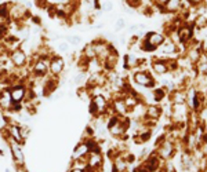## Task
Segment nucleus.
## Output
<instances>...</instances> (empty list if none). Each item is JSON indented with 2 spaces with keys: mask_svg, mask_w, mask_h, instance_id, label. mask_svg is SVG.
<instances>
[{
  "mask_svg": "<svg viewBox=\"0 0 207 172\" xmlns=\"http://www.w3.org/2000/svg\"><path fill=\"white\" fill-rule=\"evenodd\" d=\"M124 26H126V21H124L123 18H119V19L116 21V25H115V29H116V31L119 32L120 29H123Z\"/></svg>",
  "mask_w": 207,
  "mask_h": 172,
  "instance_id": "23",
  "label": "nucleus"
},
{
  "mask_svg": "<svg viewBox=\"0 0 207 172\" xmlns=\"http://www.w3.org/2000/svg\"><path fill=\"white\" fill-rule=\"evenodd\" d=\"M181 0H167V3L164 4V8L167 11H177V8H180Z\"/></svg>",
  "mask_w": 207,
  "mask_h": 172,
  "instance_id": "14",
  "label": "nucleus"
},
{
  "mask_svg": "<svg viewBox=\"0 0 207 172\" xmlns=\"http://www.w3.org/2000/svg\"><path fill=\"white\" fill-rule=\"evenodd\" d=\"M59 88V77H53L48 74L46 78H43V95L50 98L51 95Z\"/></svg>",
  "mask_w": 207,
  "mask_h": 172,
  "instance_id": "6",
  "label": "nucleus"
},
{
  "mask_svg": "<svg viewBox=\"0 0 207 172\" xmlns=\"http://www.w3.org/2000/svg\"><path fill=\"white\" fill-rule=\"evenodd\" d=\"M89 147L86 145L84 141H80L77 142V145L73 147L72 150V154H70V161H82V162H86L87 160V156H89Z\"/></svg>",
  "mask_w": 207,
  "mask_h": 172,
  "instance_id": "5",
  "label": "nucleus"
},
{
  "mask_svg": "<svg viewBox=\"0 0 207 172\" xmlns=\"http://www.w3.org/2000/svg\"><path fill=\"white\" fill-rule=\"evenodd\" d=\"M31 21L35 22L36 25H40V24H42V22H40V18H39V17H32V18H31Z\"/></svg>",
  "mask_w": 207,
  "mask_h": 172,
  "instance_id": "24",
  "label": "nucleus"
},
{
  "mask_svg": "<svg viewBox=\"0 0 207 172\" xmlns=\"http://www.w3.org/2000/svg\"><path fill=\"white\" fill-rule=\"evenodd\" d=\"M33 3L36 7L42 8V10H46L48 7V0H33Z\"/></svg>",
  "mask_w": 207,
  "mask_h": 172,
  "instance_id": "19",
  "label": "nucleus"
},
{
  "mask_svg": "<svg viewBox=\"0 0 207 172\" xmlns=\"http://www.w3.org/2000/svg\"><path fill=\"white\" fill-rule=\"evenodd\" d=\"M82 57L86 58L87 61L89 59H93V58H97L95 50H94V46L93 43H87L84 47H83V51H82Z\"/></svg>",
  "mask_w": 207,
  "mask_h": 172,
  "instance_id": "11",
  "label": "nucleus"
},
{
  "mask_svg": "<svg viewBox=\"0 0 207 172\" xmlns=\"http://www.w3.org/2000/svg\"><path fill=\"white\" fill-rule=\"evenodd\" d=\"M7 123H8V120L6 117V113L0 109V128H4L6 125H7Z\"/></svg>",
  "mask_w": 207,
  "mask_h": 172,
  "instance_id": "20",
  "label": "nucleus"
},
{
  "mask_svg": "<svg viewBox=\"0 0 207 172\" xmlns=\"http://www.w3.org/2000/svg\"><path fill=\"white\" fill-rule=\"evenodd\" d=\"M7 88H8V92H10L13 102L24 103L25 95H26V89H28V85L25 81H18V83L10 84V85H7Z\"/></svg>",
  "mask_w": 207,
  "mask_h": 172,
  "instance_id": "3",
  "label": "nucleus"
},
{
  "mask_svg": "<svg viewBox=\"0 0 207 172\" xmlns=\"http://www.w3.org/2000/svg\"><path fill=\"white\" fill-rule=\"evenodd\" d=\"M65 68H66V63L64 57L59 54H53L48 63V74L53 77H61V74L65 72Z\"/></svg>",
  "mask_w": 207,
  "mask_h": 172,
  "instance_id": "2",
  "label": "nucleus"
},
{
  "mask_svg": "<svg viewBox=\"0 0 207 172\" xmlns=\"http://www.w3.org/2000/svg\"><path fill=\"white\" fill-rule=\"evenodd\" d=\"M10 1L0 3V25H10Z\"/></svg>",
  "mask_w": 207,
  "mask_h": 172,
  "instance_id": "8",
  "label": "nucleus"
},
{
  "mask_svg": "<svg viewBox=\"0 0 207 172\" xmlns=\"http://www.w3.org/2000/svg\"><path fill=\"white\" fill-rule=\"evenodd\" d=\"M68 172H84L83 168H69Z\"/></svg>",
  "mask_w": 207,
  "mask_h": 172,
  "instance_id": "25",
  "label": "nucleus"
},
{
  "mask_svg": "<svg viewBox=\"0 0 207 172\" xmlns=\"http://www.w3.org/2000/svg\"><path fill=\"white\" fill-rule=\"evenodd\" d=\"M64 40L66 43H69V46H75V47H77V46H80V44L83 43V39H82V36H79V35H68V36H64Z\"/></svg>",
  "mask_w": 207,
  "mask_h": 172,
  "instance_id": "12",
  "label": "nucleus"
},
{
  "mask_svg": "<svg viewBox=\"0 0 207 172\" xmlns=\"http://www.w3.org/2000/svg\"><path fill=\"white\" fill-rule=\"evenodd\" d=\"M8 61L11 62L14 69H18V70L26 69L29 55H28V52L24 48L20 47V48H17V50H14V51L8 52Z\"/></svg>",
  "mask_w": 207,
  "mask_h": 172,
  "instance_id": "1",
  "label": "nucleus"
},
{
  "mask_svg": "<svg viewBox=\"0 0 207 172\" xmlns=\"http://www.w3.org/2000/svg\"><path fill=\"white\" fill-rule=\"evenodd\" d=\"M69 43H66L65 40H61V42L57 43V50H58L59 54H66L69 51Z\"/></svg>",
  "mask_w": 207,
  "mask_h": 172,
  "instance_id": "17",
  "label": "nucleus"
},
{
  "mask_svg": "<svg viewBox=\"0 0 207 172\" xmlns=\"http://www.w3.org/2000/svg\"><path fill=\"white\" fill-rule=\"evenodd\" d=\"M6 142H7L8 150L11 153L13 161L15 162V167H25V153H24V149H22V145H18L17 142L11 141V139Z\"/></svg>",
  "mask_w": 207,
  "mask_h": 172,
  "instance_id": "4",
  "label": "nucleus"
},
{
  "mask_svg": "<svg viewBox=\"0 0 207 172\" xmlns=\"http://www.w3.org/2000/svg\"><path fill=\"white\" fill-rule=\"evenodd\" d=\"M189 1H191V3H193V4H196V3H200L202 0H189Z\"/></svg>",
  "mask_w": 207,
  "mask_h": 172,
  "instance_id": "26",
  "label": "nucleus"
},
{
  "mask_svg": "<svg viewBox=\"0 0 207 172\" xmlns=\"http://www.w3.org/2000/svg\"><path fill=\"white\" fill-rule=\"evenodd\" d=\"M21 135H22V138L26 141L28 139V136L31 135V130L28 128L26 125H21Z\"/></svg>",
  "mask_w": 207,
  "mask_h": 172,
  "instance_id": "21",
  "label": "nucleus"
},
{
  "mask_svg": "<svg viewBox=\"0 0 207 172\" xmlns=\"http://www.w3.org/2000/svg\"><path fill=\"white\" fill-rule=\"evenodd\" d=\"M160 113H162V110L158 106H149L148 109H146V116H148L149 119H158L160 116Z\"/></svg>",
  "mask_w": 207,
  "mask_h": 172,
  "instance_id": "13",
  "label": "nucleus"
},
{
  "mask_svg": "<svg viewBox=\"0 0 207 172\" xmlns=\"http://www.w3.org/2000/svg\"><path fill=\"white\" fill-rule=\"evenodd\" d=\"M144 40L148 42L151 46H153V47L158 48L159 46H162V44L164 43V37H163V35H160L158 32H149L148 35L145 36Z\"/></svg>",
  "mask_w": 207,
  "mask_h": 172,
  "instance_id": "9",
  "label": "nucleus"
},
{
  "mask_svg": "<svg viewBox=\"0 0 207 172\" xmlns=\"http://www.w3.org/2000/svg\"><path fill=\"white\" fill-rule=\"evenodd\" d=\"M152 69L155 70V73L158 74H164L169 68H167V62L166 61H162V59H158V61H153L152 63Z\"/></svg>",
  "mask_w": 207,
  "mask_h": 172,
  "instance_id": "10",
  "label": "nucleus"
},
{
  "mask_svg": "<svg viewBox=\"0 0 207 172\" xmlns=\"http://www.w3.org/2000/svg\"><path fill=\"white\" fill-rule=\"evenodd\" d=\"M178 37L181 42H186L191 37V28H181L178 31Z\"/></svg>",
  "mask_w": 207,
  "mask_h": 172,
  "instance_id": "15",
  "label": "nucleus"
},
{
  "mask_svg": "<svg viewBox=\"0 0 207 172\" xmlns=\"http://www.w3.org/2000/svg\"><path fill=\"white\" fill-rule=\"evenodd\" d=\"M25 106H24V103H20V102H11V106L10 109H8V112L7 113H21L22 109H24Z\"/></svg>",
  "mask_w": 207,
  "mask_h": 172,
  "instance_id": "16",
  "label": "nucleus"
},
{
  "mask_svg": "<svg viewBox=\"0 0 207 172\" xmlns=\"http://www.w3.org/2000/svg\"><path fill=\"white\" fill-rule=\"evenodd\" d=\"M4 172H11V171L8 169V168H6V169H4Z\"/></svg>",
  "mask_w": 207,
  "mask_h": 172,
  "instance_id": "27",
  "label": "nucleus"
},
{
  "mask_svg": "<svg viewBox=\"0 0 207 172\" xmlns=\"http://www.w3.org/2000/svg\"><path fill=\"white\" fill-rule=\"evenodd\" d=\"M10 35V25H0V42Z\"/></svg>",
  "mask_w": 207,
  "mask_h": 172,
  "instance_id": "18",
  "label": "nucleus"
},
{
  "mask_svg": "<svg viewBox=\"0 0 207 172\" xmlns=\"http://www.w3.org/2000/svg\"><path fill=\"white\" fill-rule=\"evenodd\" d=\"M133 80L135 84L141 85V87H146V88H152L155 85V80L152 78V76L148 72H144V70L135 72L133 74Z\"/></svg>",
  "mask_w": 207,
  "mask_h": 172,
  "instance_id": "7",
  "label": "nucleus"
},
{
  "mask_svg": "<svg viewBox=\"0 0 207 172\" xmlns=\"http://www.w3.org/2000/svg\"><path fill=\"white\" fill-rule=\"evenodd\" d=\"M101 8L104 11H111L112 8H113V4H112L109 0H105V1H102V4H101Z\"/></svg>",
  "mask_w": 207,
  "mask_h": 172,
  "instance_id": "22",
  "label": "nucleus"
}]
</instances>
